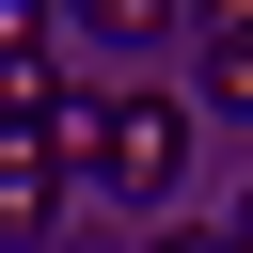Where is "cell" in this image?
Instances as JSON below:
<instances>
[{
	"instance_id": "1",
	"label": "cell",
	"mask_w": 253,
	"mask_h": 253,
	"mask_svg": "<svg viewBox=\"0 0 253 253\" xmlns=\"http://www.w3.org/2000/svg\"><path fill=\"white\" fill-rule=\"evenodd\" d=\"M47 142H63V174H95V190H174V158H190V111L126 79V95H63V126H47Z\"/></svg>"
},
{
	"instance_id": "2",
	"label": "cell",
	"mask_w": 253,
	"mask_h": 253,
	"mask_svg": "<svg viewBox=\"0 0 253 253\" xmlns=\"http://www.w3.org/2000/svg\"><path fill=\"white\" fill-rule=\"evenodd\" d=\"M0 126H63V63H47L32 0H0Z\"/></svg>"
},
{
	"instance_id": "3",
	"label": "cell",
	"mask_w": 253,
	"mask_h": 253,
	"mask_svg": "<svg viewBox=\"0 0 253 253\" xmlns=\"http://www.w3.org/2000/svg\"><path fill=\"white\" fill-rule=\"evenodd\" d=\"M206 95L253 111V16H206Z\"/></svg>"
},
{
	"instance_id": "4",
	"label": "cell",
	"mask_w": 253,
	"mask_h": 253,
	"mask_svg": "<svg viewBox=\"0 0 253 253\" xmlns=\"http://www.w3.org/2000/svg\"><path fill=\"white\" fill-rule=\"evenodd\" d=\"M63 16H79V32H111V47H142V32H174L190 0H63Z\"/></svg>"
},
{
	"instance_id": "5",
	"label": "cell",
	"mask_w": 253,
	"mask_h": 253,
	"mask_svg": "<svg viewBox=\"0 0 253 253\" xmlns=\"http://www.w3.org/2000/svg\"><path fill=\"white\" fill-rule=\"evenodd\" d=\"M142 253H221V221H158V237H142Z\"/></svg>"
},
{
	"instance_id": "6",
	"label": "cell",
	"mask_w": 253,
	"mask_h": 253,
	"mask_svg": "<svg viewBox=\"0 0 253 253\" xmlns=\"http://www.w3.org/2000/svg\"><path fill=\"white\" fill-rule=\"evenodd\" d=\"M221 253H253V190H237V221H221Z\"/></svg>"
},
{
	"instance_id": "7",
	"label": "cell",
	"mask_w": 253,
	"mask_h": 253,
	"mask_svg": "<svg viewBox=\"0 0 253 253\" xmlns=\"http://www.w3.org/2000/svg\"><path fill=\"white\" fill-rule=\"evenodd\" d=\"M190 16H253V0H190Z\"/></svg>"
}]
</instances>
